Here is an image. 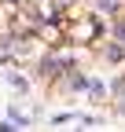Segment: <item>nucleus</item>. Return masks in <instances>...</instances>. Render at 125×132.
I'll return each mask as SVG.
<instances>
[{
	"mask_svg": "<svg viewBox=\"0 0 125 132\" xmlns=\"http://www.w3.org/2000/svg\"><path fill=\"white\" fill-rule=\"evenodd\" d=\"M0 132H19V128H15V125H0Z\"/></svg>",
	"mask_w": 125,
	"mask_h": 132,
	"instance_id": "f257e3e1",
	"label": "nucleus"
}]
</instances>
